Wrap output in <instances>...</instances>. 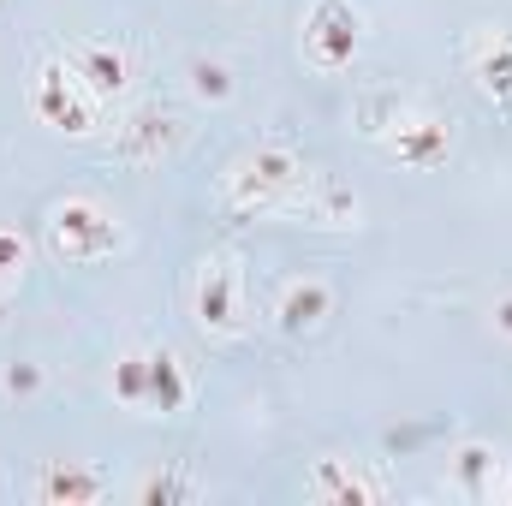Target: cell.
Here are the masks:
<instances>
[{"instance_id": "6da1fadb", "label": "cell", "mask_w": 512, "mask_h": 506, "mask_svg": "<svg viewBox=\"0 0 512 506\" xmlns=\"http://www.w3.org/2000/svg\"><path fill=\"white\" fill-rule=\"evenodd\" d=\"M120 233H114V221L102 215V209H90V203H66L60 215H54V245L66 256H96L108 251Z\"/></svg>"}, {"instance_id": "7a4b0ae2", "label": "cell", "mask_w": 512, "mask_h": 506, "mask_svg": "<svg viewBox=\"0 0 512 506\" xmlns=\"http://www.w3.org/2000/svg\"><path fill=\"white\" fill-rule=\"evenodd\" d=\"M197 316H203V328H221V334H233V328H239L233 268H227V262H215V268L203 274V286H197Z\"/></svg>"}, {"instance_id": "3957f363", "label": "cell", "mask_w": 512, "mask_h": 506, "mask_svg": "<svg viewBox=\"0 0 512 506\" xmlns=\"http://www.w3.org/2000/svg\"><path fill=\"white\" fill-rule=\"evenodd\" d=\"M352 42H358V30H352V18L340 12V0H322V12H316V36H310L316 60H322V66H340V60L352 54Z\"/></svg>"}, {"instance_id": "277c9868", "label": "cell", "mask_w": 512, "mask_h": 506, "mask_svg": "<svg viewBox=\"0 0 512 506\" xmlns=\"http://www.w3.org/2000/svg\"><path fill=\"white\" fill-rule=\"evenodd\" d=\"M78 72L96 84V90H120L126 84V60L114 48H78Z\"/></svg>"}, {"instance_id": "5b68a950", "label": "cell", "mask_w": 512, "mask_h": 506, "mask_svg": "<svg viewBox=\"0 0 512 506\" xmlns=\"http://www.w3.org/2000/svg\"><path fill=\"white\" fill-rule=\"evenodd\" d=\"M316 310H322V286H304V292H292V298H286V328H298V322H316Z\"/></svg>"}]
</instances>
